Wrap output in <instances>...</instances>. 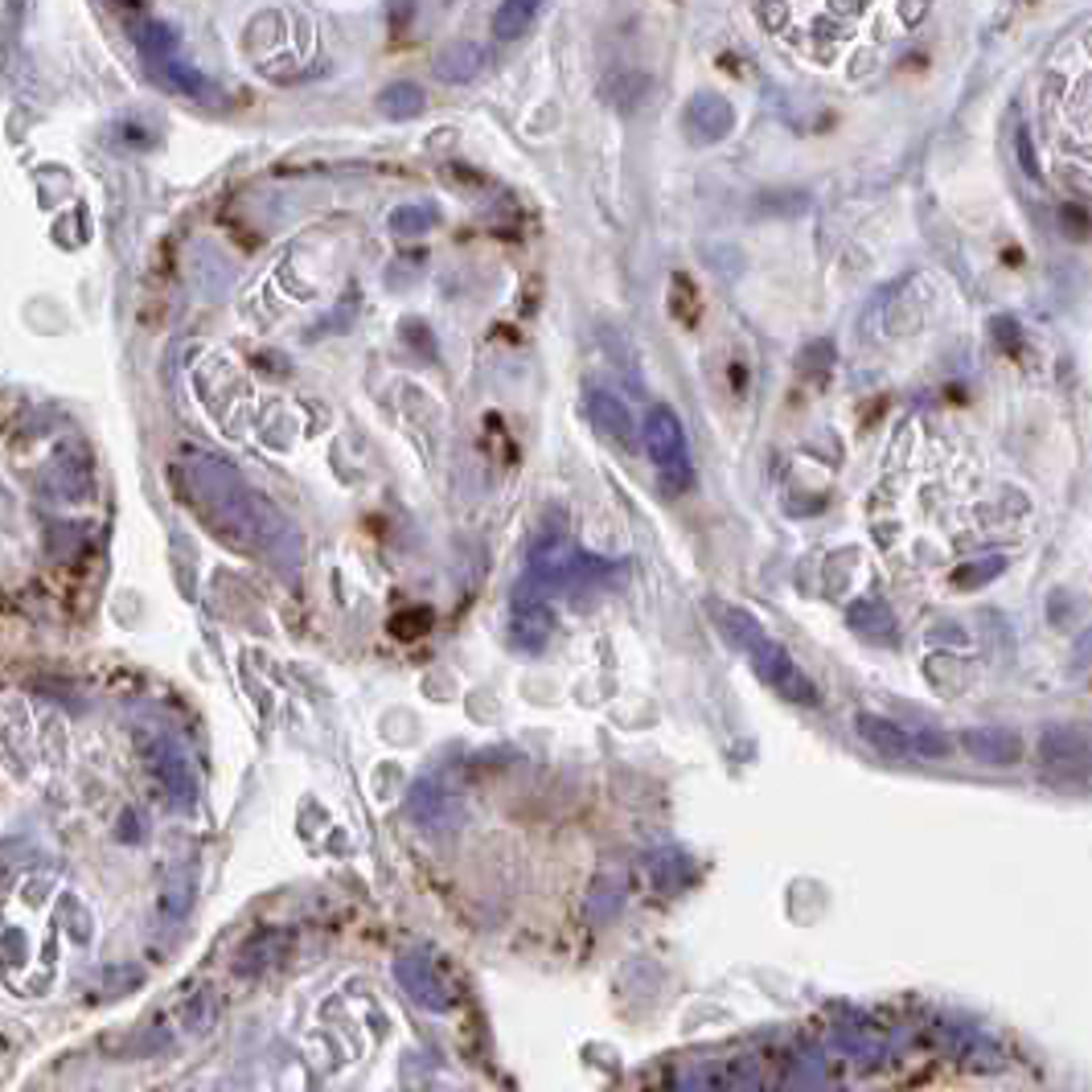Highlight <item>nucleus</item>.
Here are the masks:
<instances>
[{"label":"nucleus","mask_w":1092,"mask_h":1092,"mask_svg":"<svg viewBox=\"0 0 1092 1092\" xmlns=\"http://www.w3.org/2000/svg\"><path fill=\"white\" fill-rule=\"evenodd\" d=\"M189 477H193V489H198L205 498V505H210V514L222 517L234 534H247L250 543L267 546V550L280 543V538H288L283 517L276 514L264 498H255L226 465L210 460L205 453H193L189 456Z\"/></svg>","instance_id":"f257e3e1"},{"label":"nucleus","mask_w":1092,"mask_h":1092,"mask_svg":"<svg viewBox=\"0 0 1092 1092\" xmlns=\"http://www.w3.org/2000/svg\"><path fill=\"white\" fill-rule=\"evenodd\" d=\"M1039 765L1051 780H1092V744L1077 727H1047L1039 735Z\"/></svg>","instance_id":"f03ea898"},{"label":"nucleus","mask_w":1092,"mask_h":1092,"mask_svg":"<svg viewBox=\"0 0 1092 1092\" xmlns=\"http://www.w3.org/2000/svg\"><path fill=\"white\" fill-rule=\"evenodd\" d=\"M748 661H751V670L760 673L768 687L777 690V694H784L789 702H801V706H813V702H817V690H813V682L801 670H796V661L784 654V645H777L772 637L760 640V645H756V649L748 654Z\"/></svg>","instance_id":"7ed1b4c3"},{"label":"nucleus","mask_w":1092,"mask_h":1092,"mask_svg":"<svg viewBox=\"0 0 1092 1092\" xmlns=\"http://www.w3.org/2000/svg\"><path fill=\"white\" fill-rule=\"evenodd\" d=\"M682 127H687V141L699 144V148H711V144L727 141L735 127V111L732 103L715 91H702L694 94L682 111Z\"/></svg>","instance_id":"20e7f679"},{"label":"nucleus","mask_w":1092,"mask_h":1092,"mask_svg":"<svg viewBox=\"0 0 1092 1092\" xmlns=\"http://www.w3.org/2000/svg\"><path fill=\"white\" fill-rule=\"evenodd\" d=\"M640 439H645V448H649L657 468H670V465H678V460H690L682 423H678V415H673L670 406H654V411L645 415V423H640Z\"/></svg>","instance_id":"39448f33"},{"label":"nucleus","mask_w":1092,"mask_h":1092,"mask_svg":"<svg viewBox=\"0 0 1092 1092\" xmlns=\"http://www.w3.org/2000/svg\"><path fill=\"white\" fill-rule=\"evenodd\" d=\"M961 748L982 765H1018L1023 760V739L1011 727H969V732H961Z\"/></svg>","instance_id":"423d86ee"},{"label":"nucleus","mask_w":1092,"mask_h":1092,"mask_svg":"<svg viewBox=\"0 0 1092 1092\" xmlns=\"http://www.w3.org/2000/svg\"><path fill=\"white\" fill-rule=\"evenodd\" d=\"M588 415H592L595 427H600L609 439H616L621 448H633V444H637L633 415H628V406H624L612 390H588Z\"/></svg>","instance_id":"0eeeda50"},{"label":"nucleus","mask_w":1092,"mask_h":1092,"mask_svg":"<svg viewBox=\"0 0 1092 1092\" xmlns=\"http://www.w3.org/2000/svg\"><path fill=\"white\" fill-rule=\"evenodd\" d=\"M546 637H550V612H546V600L531 592H517L514 600V640L522 649H543Z\"/></svg>","instance_id":"6e6552de"},{"label":"nucleus","mask_w":1092,"mask_h":1092,"mask_svg":"<svg viewBox=\"0 0 1092 1092\" xmlns=\"http://www.w3.org/2000/svg\"><path fill=\"white\" fill-rule=\"evenodd\" d=\"M711 616H715L718 633L732 640L735 649H744V654H751L760 640H768L765 624L756 621L748 609H739V604H711Z\"/></svg>","instance_id":"1a4fd4ad"},{"label":"nucleus","mask_w":1092,"mask_h":1092,"mask_svg":"<svg viewBox=\"0 0 1092 1092\" xmlns=\"http://www.w3.org/2000/svg\"><path fill=\"white\" fill-rule=\"evenodd\" d=\"M855 727H858V735H862L874 751H883V756H907V751H912V732H904L895 718L858 715Z\"/></svg>","instance_id":"9d476101"},{"label":"nucleus","mask_w":1092,"mask_h":1092,"mask_svg":"<svg viewBox=\"0 0 1092 1092\" xmlns=\"http://www.w3.org/2000/svg\"><path fill=\"white\" fill-rule=\"evenodd\" d=\"M850 628L862 633L867 640H874V645H891L895 640V616L888 612L883 600H858V604H850Z\"/></svg>","instance_id":"9b49d317"},{"label":"nucleus","mask_w":1092,"mask_h":1092,"mask_svg":"<svg viewBox=\"0 0 1092 1092\" xmlns=\"http://www.w3.org/2000/svg\"><path fill=\"white\" fill-rule=\"evenodd\" d=\"M484 49L472 46V42H456V46L439 49L436 54V78L444 82H468V78L481 75Z\"/></svg>","instance_id":"f8f14e48"},{"label":"nucleus","mask_w":1092,"mask_h":1092,"mask_svg":"<svg viewBox=\"0 0 1092 1092\" xmlns=\"http://www.w3.org/2000/svg\"><path fill=\"white\" fill-rule=\"evenodd\" d=\"M423 108H427V99L415 82H390L387 91L378 94V111L390 120H415Z\"/></svg>","instance_id":"ddd939ff"},{"label":"nucleus","mask_w":1092,"mask_h":1092,"mask_svg":"<svg viewBox=\"0 0 1092 1092\" xmlns=\"http://www.w3.org/2000/svg\"><path fill=\"white\" fill-rule=\"evenodd\" d=\"M534 16H538V4L531 0H505L498 4V13H493V33H498L501 42H514L522 33L534 25Z\"/></svg>","instance_id":"4468645a"},{"label":"nucleus","mask_w":1092,"mask_h":1092,"mask_svg":"<svg viewBox=\"0 0 1092 1092\" xmlns=\"http://www.w3.org/2000/svg\"><path fill=\"white\" fill-rule=\"evenodd\" d=\"M1002 571H1006V555H978V559H966L952 571V588L973 592V588H985L990 579H999Z\"/></svg>","instance_id":"2eb2a0df"},{"label":"nucleus","mask_w":1092,"mask_h":1092,"mask_svg":"<svg viewBox=\"0 0 1092 1092\" xmlns=\"http://www.w3.org/2000/svg\"><path fill=\"white\" fill-rule=\"evenodd\" d=\"M132 37H136V46H141L156 66L172 63V49H177V33H172L169 25H160V21H148V25H141V30H132Z\"/></svg>","instance_id":"dca6fc26"},{"label":"nucleus","mask_w":1092,"mask_h":1092,"mask_svg":"<svg viewBox=\"0 0 1092 1092\" xmlns=\"http://www.w3.org/2000/svg\"><path fill=\"white\" fill-rule=\"evenodd\" d=\"M156 768H160V777L169 780V793L181 796V801H189V793H193V777H189V768H186V756H181L177 748H160Z\"/></svg>","instance_id":"f3484780"},{"label":"nucleus","mask_w":1092,"mask_h":1092,"mask_svg":"<svg viewBox=\"0 0 1092 1092\" xmlns=\"http://www.w3.org/2000/svg\"><path fill=\"white\" fill-rule=\"evenodd\" d=\"M432 222H436V214L423 210V205H399V210H390V231L394 234H423Z\"/></svg>","instance_id":"a211bd4d"},{"label":"nucleus","mask_w":1092,"mask_h":1092,"mask_svg":"<svg viewBox=\"0 0 1092 1092\" xmlns=\"http://www.w3.org/2000/svg\"><path fill=\"white\" fill-rule=\"evenodd\" d=\"M160 70H165V75H169V82H177V87H181L186 94H198V91H205V87H210V82H205L198 70H189L186 63H165Z\"/></svg>","instance_id":"6ab92c4d"},{"label":"nucleus","mask_w":1092,"mask_h":1092,"mask_svg":"<svg viewBox=\"0 0 1092 1092\" xmlns=\"http://www.w3.org/2000/svg\"><path fill=\"white\" fill-rule=\"evenodd\" d=\"M912 751L933 756V760H945V756H949V739H945L940 732H916L912 735Z\"/></svg>","instance_id":"aec40b11"},{"label":"nucleus","mask_w":1092,"mask_h":1092,"mask_svg":"<svg viewBox=\"0 0 1092 1092\" xmlns=\"http://www.w3.org/2000/svg\"><path fill=\"white\" fill-rule=\"evenodd\" d=\"M994 337H999V342L1006 345L1011 354H1018V328H1014L1011 316H999V321H994Z\"/></svg>","instance_id":"412c9836"}]
</instances>
